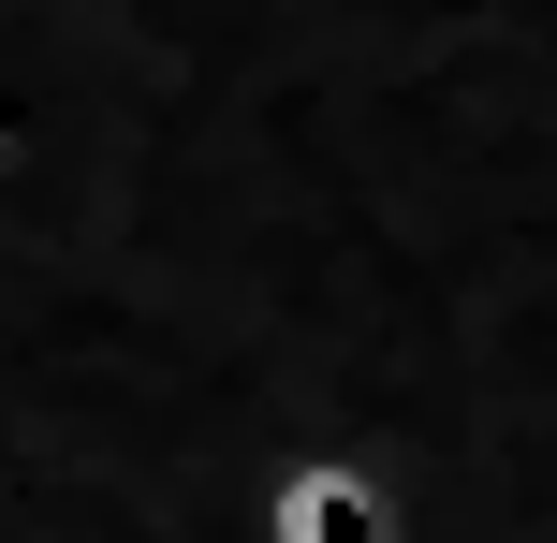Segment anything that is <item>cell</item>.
I'll return each mask as SVG.
<instances>
[{"instance_id": "1", "label": "cell", "mask_w": 557, "mask_h": 543, "mask_svg": "<svg viewBox=\"0 0 557 543\" xmlns=\"http://www.w3.org/2000/svg\"><path fill=\"white\" fill-rule=\"evenodd\" d=\"M250 543H411V499L367 441H278L250 485Z\"/></svg>"}, {"instance_id": "2", "label": "cell", "mask_w": 557, "mask_h": 543, "mask_svg": "<svg viewBox=\"0 0 557 543\" xmlns=\"http://www.w3.org/2000/svg\"><path fill=\"white\" fill-rule=\"evenodd\" d=\"M29 250V118L0 103V264Z\"/></svg>"}]
</instances>
